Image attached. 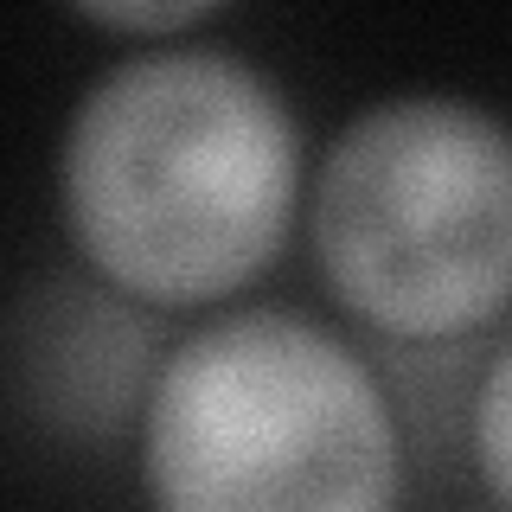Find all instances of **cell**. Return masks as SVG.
Masks as SVG:
<instances>
[{
	"instance_id": "1",
	"label": "cell",
	"mask_w": 512,
	"mask_h": 512,
	"mask_svg": "<svg viewBox=\"0 0 512 512\" xmlns=\"http://www.w3.org/2000/svg\"><path fill=\"white\" fill-rule=\"evenodd\" d=\"M77 256L148 308H205L282 256L301 205V128L256 64L154 45L84 90L58 154Z\"/></svg>"
},
{
	"instance_id": "2",
	"label": "cell",
	"mask_w": 512,
	"mask_h": 512,
	"mask_svg": "<svg viewBox=\"0 0 512 512\" xmlns=\"http://www.w3.org/2000/svg\"><path fill=\"white\" fill-rule=\"evenodd\" d=\"M154 512H397L404 442L365 359L288 308L218 314L141 416Z\"/></svg>"
},
{
	"instance_id": "3",
	"label": "cell",
	"mask_w": 512,
	"mask_h": 512,
	"mask_svg": "<svg viewBox=\"0 0 512 512\" xmlns=\"http://www.w3.org/2000/svg\"><path fill=\"white\" fill-rule=\"evenodd\" d=\"M314 256L391 340H461L512 308V128L468 96H384L327 141Z\"/></svg>"
},
{
	"instance_id": "4",
	"label": "cell",
	"mask_w": 512,
	"mask_h": 512,
	"mask_svg": "<svg viewBox=\"0 0 512 512\" xmlns=\"http://www.w3.org/2000/svg\"><path fill=\"white\" fill-rule=\"evenodd\" d=\"M474 461L493 500L512 512V340L500 346V359L487 365V378L474 391Z\"/></svg>"
},
{
	"instance_id": "5",
	"label": "cell",
	"mask_w": 512,
	"mask_h": 512,
	"mask_svg": "<svg viewBox=\"0 0 512 512\" xmlns=\"http://www.w3.org/2000/svg\"><path fill=\"white\" fill-rule=\"evenodd\" d=\"M77 20L103 26V32H141V39H173V32L186 26H205L212 20V7L205 0H173V7H148V0H135V7H77Z\"/></svg>"
}]
</instances>
